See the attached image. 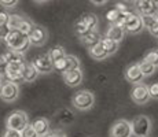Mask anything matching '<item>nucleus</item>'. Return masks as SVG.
<instances>
[{
    "instance_id": "27",
    "label": "nucleus",
    "mask_w": 158,
    "mask_h": 137,
    "mask_svg": "<svg viewBox=\"0 0 158 137\" xmlns=\"http://www.w3.org/2000/svg\"><path fill=\"white\" fill-rule=\"evenodd\" d=\"M101 44H102V47L105 48V51L107 52L109 56H110V55H113V54H115L118 51V42L110 40V38H107V37H103L102 41H101Z\"/></svg>"
},
{
    "instance_id": "17",
    "label": "nucleus",
    "mask_w": 158,
    "mask_h": 137,
    "mask_svg": "<svg viewBox=\"0 0 158 137\" xmlns=\"http://www.w3.org/2000/svg\"><path fill=\"white\" fill-rule=\"evenodd\" d=\"M2 59L4 60L6 65H25V55L17 52L13 50H7L2 55Z\"/></svg>"
},
{
    "instance_id": "24",
    "label": "nucleus",
    "mask_w": 158,
    "mask_h": 137,
    "mask_svg": "<svg viewBox=\"0 0 158 137\" xmlns=\"http://www.w3.org/2000/svg\"><path fill=\"white\" fill-rule=\"evenodd\" d=\"M89 32H92V29H91L81 18H78L74 23V34L77 36L78 38H81V37H84V36H87Z\"/></svg>"
},
{
    "instance_id": "31",
    "label": "nucleus",
    "mask_w": 158,
    "mask_h": 137,
    "mask_svg": "<svg viewBox=\"0 0 158 137\" xmlns=\"http://www.w3.org/2000/svg\"><path fill=\"white\" fill-rule=\"evenodd\" d=\"M120 17H121V13L117 8H111V10L107 11V14H106V19L110 22V25H115V23L118 22V19H120Z\"/></svg>"
},
{
    "instance_id": "38",
    "label": "nucleus",
    "mask_w": 158,
    "mask_h": 137,
    "mask_svg": "<svg viewBox=\"0 0 158 137\" xmlns=\"http://www.w3.org/2000/svg\"><path fill=\"white\" fill-rule=\"evenodd\" d=\"M47 137H66V136L63 135V133H59V132H51Z\"/></svg>"
},
{
    "instance_id": "15",
    "label": "nucleus",
    "mask_w": 158,
    "mask_h": 137,
    "mask_svg": "<svg viewBox=\"0 0 158 137\" xmlns=\"http://www.w3.org/2000/svg\"><path fill=\"white\" fill-rule=\"evenodd\" d=\"M62 77H63V82H65L68 87L74 88V87H78V85L83 82L84 74H83V70L81 69H76V70H70V71L62 74Z\"/></svg>"
},
{
    "instance_id": "32",
    "label": "nucleus",
    "mask_w": 158,
    "mask_h": 137,
    "mask_svg": "<svg viewBox=\"0 0 158 137\" xmlns=\"http://www.w3.org/2000/svg\"><path fill=\"white\" fill-rule=\"evenodd\" d=\"M21 137H40L37 135V132L35 130V127L32 126V123H29L25 129L21 132Z\"/></svg>"
},
{
    "instance_id": "22",
    "label": "nucleus",
    "mask_w": 158,
    "mask_h": 137,
    "mask_svg": "<svg viewBox=\"0 0 158 137\" xmlns=\"http://www.w3.org/2000/svg\"><path fill=\"white\" fill-rule=\"evenodd\" d=\"M143 18V23L144 27L148 30L151 36H154L156 38H158V19L156 17H142Z\"/></svg>"
},
{
    "instance_id": "11",
    "label": "nucleus",
    "mask_w": 158,
    "mask_h": 137,
    "mask_svg": "<svg viewBox=\"0 0 158 137\" xmlns=\"http://www.w3.org/2000/svg\"><path fill=\"white\" fill-rule=\"evenodd\" d=\"M29 40L30 44L35 45V47H43L48 40V30L41 25H36L32 34L29 36Z\"/></svg>"
},
{
    "instance_id": "34",
    "label": "nucleus",
    "mask_w": 158,
    "mask_h": 137,
    "mask_svg": "<svg viewBox=\"0 0 158 137\" xmlns=\"http://www.w3.org/2000/svg\"><path fill=\"white\" fill-rule=\"evenodd\" d=\"M148 92H150L151 99H158V82L148 85Z\"/></svg>"
},
{
    "instance_id": "10",
    "label": "nucleus",
    "mask_w": 158,
    "mask_h": 137,
    "mask_svg": "<svg viewBox=\"0 0 158 137\" xmlns=\"http://www.w3.org/2000/svg\"><path fill=\"white\" fill-rule=\"evenodd\" d=\"M32 63H33V66L37 69V71L40 73V74H50V73L54 71V63L51 62L48 54L36 56L35 59L32 60Z\"/></svg>"
},
{
    "instance_id": "33",
    "label": "nucleus",
    "mask_w": 158,
    "mask_h": 137,
    "mask_svg": "<svg viewBox=\"0 0 158 137\" xmlns=\"http://www.w3.org/2000/svg\"><path fill=\"white\" fill-rule=\"evenodd\" d=\"M11 15H8L6 11H0V29L6 26H10Z\"/></svg>"
},
{
    "instance_id": "36",
    "label": "nucleus",
    "mask_w": 158,
    "mask_h": 137,
    "mask_svg": "<svg viewBox=\"0 0 158 137\" xmlns=\"http://www.w3.org/2000/svg\"><path fill=\"white\" fill-rule=\"evenodd\" d=\"M18 4V0H0V6H3L4 8H13Z\"/></svg>"
},
{
    "instance_id": "9",
    "label": "nucleus",
    "mask_w": 158,
    "mask_h": 137,
    "mask_svg": "<svg viewBox=\"0 0 158 137\" xmlns=\"http://www.w3.org/2000/svg\"><path fill=\"white\" fill-rule=\"evenodd\" d=\"M133 4L138 14L142 17H156L158 13V2L154 0H139Z\"/></svg>"
},
{
    "instance_id": "5",
    "label": "nucleus",
    "mask_w": 158,
    "mask_h": 137,
    "mask_svg": "<svg viewBox=\"0 0 158 137\" xmlns=\"http://www.w3.org/2000/svg\"><path fill=\"white\" fill-rule=\"evenodd\" d=\"M19 97V85L13 81H3L0 88V99L4 103H14Z\"/></svg>"
},
{
    "instance_id": "14",
    "label": "nucleus",
    "mask_w": 158,
    "mask_h": 137,
    "mask_svg": "<svg viewBox=\"0 0 158 137\" xmlns=\"http://www.w3.org/2000/svg\"><path fill=\"white\" fill-rule=\"evenodd\" d=\"M22 70H23V65H6L3 73H4L6 78L8 81H13L15 84H18V82L23 81Z\"/></svg>"
},
{
    "instance_id": "2",
    "label": "nucleus",
    "mask_w": 158,
    "mask_h": 137,
    "mask_svg": "<svg viewBox=\"0 0 158 137\" xmlns=\"http://www.w3.org/2000/svg\"><path fill=\"white\" fill-rule=\"evenodd\" d=\"M29 125V117L23 110H14L8 114L6 119V127L13 129L17 132H22L26 126Z\"/></svg>"
},
{
    "instance_id": "42",
    "label": "nucleus",
    "mask_w": 158,
    "mask_h": 137,
    "mask_svg": "<svg viewBox=\"0 0 158 137\" xmlns=\"http://www.w3.org/2000/svg\"><path fill=\"white\" fill-rule=\"evenodd\" d=\"M156 18H157V19H158V13H157V15H156Z\"/></svg>"
},
{
    "instance_id": "12",
    "label": "nucleus",
    "mask_w": 158,
    "mask_h": 137,
    "mask_svg": "<svg viewBox=\"0 0 158 137\" xmlns=\"http://www.w3.org/2000/svg\"><path fill=\"white\" fill-rule=\"evenodd\" d=\"M125 80L133 85H138L143 82L144 75L142 73L140 67H139V63H133V65H131L125 69Z\"/></svg>"
},
{
    "instance_id": "3",
    "label": "nucleus",
    "mask_w": 158,
    "mask_h": 137,
    "mask_svg": "<svg viewBox=\"0 0 158 137\" xmlns=\"http://www.w3.org/2000/svg\"><path fill=\"white\" fill-rule=\"evenodd\" d=\"M72 104L74 106V108L80 110V111H87V110L92 108L95 104V96L91 91L81 89L76 92L74 96L72 97Z\"/></svg>"
},
{
    "instance_id": "21",
    "label": "nucleus",
    "mask_w": 158,
    "mask_h": 137,
    "mask_svg": "<svg viewBox=\"0 0 158 137\" xmlns=\"http://www.w3.org/2000/svg\"><path fill=\"white\" fill-rule=\"evenodd\" d=\"M55 119L59 125H70L74 121V114L69 108H60L59 111H56Z\"/></svg>"
},
{
    "instance_id": "26",
    "label": "nucleus",
    "mask_w": 158,
    "mask_h": 137,
    "mask_svg": "<svg viewBox=\"0 0 158 137\" xmlns=\"http://www.w3.org/2000/svg\"><path fill=\"white\" fill-rule=\"evenodd\" d=\"M35 26H36V23H33L32 21H29V19H26V18H23L22 21H21L19 23H18V26H17V29L19 30L22 34H25V36H29L32 34V32H33V29H35Z\"/></svg>"
},
{
    "instance_id": "16",
    "label": "nucleus",
    "mask_w": 158,
    "mask_h": 137,
    "mask_svg": "<svg viewBox=\"0 0 158 137\" xmlns=\"http://www.w3.org/2000/svg\"><path fill=\"white\" fill-rule=\"evenodd\" d=\"M32 126L35 127V130L37 132V135L40 137H47L51 133V123L47 118L44 117H37L32 121Z\"/></svg>"
},
{
    "instance_id": "41",
    "label": "nucleus",
    "mask_w": 158,
    "mask_h": 137,
    "mask_svg": "<svg viewBox=\"0 0 158 137\" xmlns=\"http://www.w3.org/2000/svg\"><path fill=\"white\" fill-rule=\"evenodd\" d=\"M2 85H3V75L0 74V88H2Z\"/></svg>"
},
{
    "instance_id": "6",
    "label": "nucleus",
    "mask_w": 158,
    "mask_h": 137,
    "mask_svg": "<svg viewBox=\"0 0 158 137\" xmlns=\"http://www.w3.org/2000/svg\"><path fill=\"white\" fill-rule=\"evenodd\" d=\"M76 69H81V63H80V59L77 56H74V55H66L63 59L54 63V71H59L62 74Z\"/></svg>"
},
{
    "instance_id": "35",
    "label": "nucleus",
    "mask_w": 158,
    "mask_h": 137,
    "mask_svg": "<svg viewBox=\"0 0 158 137\" xmlns=\"http://www.w3.org/2000/svg\"><path fill=\"white\" fill-rule=\"evenodd\" d=\"M2 137H21V132H17V130L7 129V127H6L4 132L2 133Z\"/></svg>"
},
{
    "instance_id": "40",
    "label": "nucleus",
    "mask_w": 158,
    "mask_h": 137,
    "mask_svg": "<svg viewBox=\"0 0 158 137\" xmlns=\"http://www.w3.org/2000/svg\"><path fill=\"white\" fill-rule=\"evenodd\" d=\"M2 66L3 67H6V63H4V60L2 59V56H0V69H2Z\"/></svg>"
},
{
    "instance_id": "23",
    "label": "nucleus",
    "mask_w": 158,
    "mask_h": 137,
    "mask_svg": "<svg viewBox=\"0 0 158 137\" xmlns=\"http://www.w3.org/2000/svg\"><path fill=\"white\" fill-rule=\"evenodd\" d=\"M66 55L68 54H66V50L63 45H55V47H52L50 51H48V56H50V59L52 63H56L58 60L63 59Z\"/></svg>"
},
{
    "instance_id": "18",
    "label": "nucleus",
    "mask_w": 158,
    "mask_h": 137,
    "mask_svg": "<svg viewBox=\"0 0 158 137\" xmlns=\"http://www.w3.org/2000/svg\"><path fill=\"white\" fill-rule=\"evenodd\" d=\"M102 36L101 33L98 32V30H92V32H89L87 36H84V37L80 38V42L84 45V47H87L88 50H91V48H94L95 45L101 44L102 41Z\"/></svg>"
},
{
    "instance_id": "13",
    "label": "nucleus",
    "mask_w": 158,
    "mask_h": 137,
    "mask_svg": "<svg viewBox=\"0 0 158 137\" xmlns=\"http://www.w3.org/2000/svg\"><path fill=\"white\" fill-rule=\"evenodd\" d=\"M143 29H144L143 18H142V15H139L136 13L131 17V19L125 23V26H124L125 33H129V34H139Z\"/></svg>"
},
{
    "instance_id": "37",
    "label": "nucleus",
    "mask_w": 158,
    "mask_h": 137,
    "mask_svg": "<svg viewBox=\"0 0 158 137\" xmlns=\"http://www.w3.org/2000/svg\"><path fill=\"white\" fill-rule=\"evenodd\" d=\"M114 8H117V10L120 11L121 14H124V13H128V11H131V10H129V7L125 4V3H115Z\"/></svg>"
},
{
    "instance_id": "30",
    "label": "nucleus",
    "mask_w": 158,
    "mask_h": 137,
    "mask_svg": "<svg viewBox=\"0 0 158 137\" xmlns=\"http://www.w3.org/2000/svg\"><path fill=\"white\" fill-rule=\"evenodd\" d=\"M139 67H140L144 77H150V75H153L154 73H156V70H157L156 66H153L151 63L144 62V60H142V62L139 63Z\"/></svg>"
},
{
    "instance_id": "39",
    "label": "nucleus",
    "mask_w": 158,
    "mask_h": 137,
    "mask_svg": "<svg viewBox=\"0 0 158 137\" xmlns=\"http://www.w3.org/2000/svg\"><path fill=\"white\" fill-rule=\"evenodd\" d=\"M92 4H95V6H105V4H107V0H102V2H96V0H92Z\"/></svg>"
},
{
    "instance_id": "28",
    "label": "nucleus",
    "mask_w": 158,
    "mask_h": 137,
    "mask_svg": "<svg viewBox=\"0 0 158 137\" xmlns=\"http://www.w3.org/2000/svg\"><path fill=\"white\" fill-rule=\"evenodd\" d=\"M144 62L147 63H151L153 66H156V67H158V50L157 48H153V50L147 51L143 58Z\"/></svg>"
},
{
    "instance_id": "25",
    "label": "nucleus",
    "mask_w": 158,
    "mask_h": 137,
    "mask_svg": "<svg viewBox=\"0 0 158 137\" xmlns=\"http://www.w3.org/2000/svg\"><path fill=\"white\" fill-rule=\"evenodd\" d=\"M88 54H89V56L92 58V59H95V60H105L106 58L109 56L107 52L105 51V48L102 47V44H98V45H95L94 48L88 50Z\"/></svg>"
},
{
    "instance_id": "20",
    "label": "nucleus",
    "mask_w": 158,
    "mask_h": 137,
    "mask_svg": "<svg viewBox=\"0 0 158 137\" xmlns=\"http://www.w3.org/2000/svg\"><path fill=\"white\" fill-rule=\"evenodd\" d=\"M22 75H23V81L25 82H33V81L37 80V77L40 75V73H39L37 69L33 66L32 62H26L25 65H23Z\"/></svg>"
},
{
    "instance_id": "1",
    "label": "nucleus",
    "mask_w": 158,
    "mask_h": 137,
    "mask_svg": "<svg viewBox=\"0 0 158 137\" xmlns=\"http://www.w3.org/2000/svg\"><path fill=\"white\" fill-rule=\"evenodd\" d=\"M4 41H6V44H7V47L10 48V50L17 51V52H19L22 55H25L26 51H28L29 47H30L29 37L25 36V34H22L18 29L10 30V33L6 36Z\"/></svg>"
},
{
    "instance_id": "7",
    "label": "nucleus",
    "mask_w": 158,
    "mask_h": 137,
    "mask_svg": "<svg viewBox=\"0 0 158 137\" xmlns=\"http://www.w3.org/2000/svg\"><path fill=\"white\" fill-rule=\"evenodd\" d=\"M110 137H132L133 130H132V123L127 119H118L111 125L110 132H109Z\"/></svg>"
},
{
    "instance_id": "29",
    "label": "nucleus",
    "mask_w": 158,
    "mask_h": 137,
    "mask_svg": "<svg viewBox=\"0 0 158 137\" xmlns=\"http://www.w3.org/2000/svg\"><path fill=\"white\" fill-rule=\"evenodd\" d=\"M81 19H83L84 22H85L87 25L89 26L92 30H95V27L98 26V23H99L98 17H96L95 14H92V13H89V14H84L83 17H81Z\"/></svg>"
},
{
    "instance_id": "19",
    "label": "nucleus",
    "mask_w": 158,
    "mask_h": 137,
    "mask_svg": "<svg viewBox=\"0 0 158 137\" xmlns=\"http://www.w3.org/2000/svg\"><path fill=\"white\" fill-rule=\"evenodd\" d=\"M124 36H125V30H124V27H121L118 25H110L109 29H107V32H106L105 37L110 38V40H113V41L120 44V42L124 40Z\"/></svg>"
},
{
    "instance_id": "4",
    "label": "nucleus",
    "mask_w": 158,
    "mask_h": 137,
    "mask_svg": "<svg viewBox=\"0 0 158 137\" xmlns=\"http://www.w3.org/2000/svg\"><path fill=\"white\" fill-rule=\"evenodd\" d=\"M132 130H133V136L135 137H148V135L151 133V119L147 115H138L132 119Z\"/></svg>"
},
{
    "instance_id": "8",
    "label": "nucleus",
    "mask_w": 158,
    "mask_h": 137,
    "mask_svg": "<svg viewBox=\"0 0 158 137\" xmlns=\"http://www.w3.org/2000/svg\"><path fill=\"white\" fill-rule=\"evenodd\" d=\"M131 99L133 100V103H136L139 106L146 104L151 99L150 92H148V87L143 84V82L138 85H133L132 89H131Z\"/></svg>"
}]
</instances>
